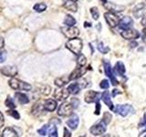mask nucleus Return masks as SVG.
<instances>
[{"label": "nucleus", "instance_id": "58836bf2", "mask_svg": "<svg viewBox=\"0 0 146 137\" xmlns=\"http://www.w3.org/2000/svg\"><path fill=\"white\" fill-rule=\"evenodd\" d=\"M7 113L9 114V115L13 116L14 118L16 119V120H19V119H20L19 113H18L17 111H14V110H11V111H8V112H7Z\"/></svg>", "mask_w": 146, "mask_h": 137}, {"label": "nucleus", "instance_id": "f03ea898", "mask_svg": "<svg viewBox=\"0 0 146 137\" xmlns=\"http://www.w3.org/2000/svg\"><path fill=\"white\" fill-rule=\"evenodd\" d=\"M8 84H9V86H10L13 90H21L29 91L32 89V87H31L30 84L27 83V82L22 81V80H17V79H15V78H13V79L9 80Z\"/></svg>", "mask_w": 146, "mask_h": 137}, {"label": "nucleus", "instance_id": "f8f14e48", "mask_svg": "<svg viewBox=\"0 0 146 137\" xmlns=\"http://www.w3.org/2000/svg\"><path fill=\"white\" fill-rule=\"evenodd\" d=\"M85 72H86V68H84V66H80V68H75V70L70 73V77H68V80H74L77 79H80V78L83 75Z\"/></svg>", "mask_w": 146, "mask_h": 137}, {"label": "nucleus", "instance_id": "39448f33", "mask_svg": "<svg viewBox=\"0 0 146 137\" xmlns=\"http://www.w3.org/2000/svg\"><path fill=\"white\" fill-rule=\"evenodd\" d=\"M73 111V106L70 102H63L58 110V115L62 117L70 116Z\"/></svg>", "mask_w": 146, "mask_h": 137}, {"label": "nucleus", "instance_id": "a878e982", "mask_svg": "<svg viewBox=\"0 0 146 137\" xmlns=\"http://www.w3.org/2000/svg\"><path fill=\"white\" fill-rule=\"evenodd\" d=\"M64 24H65L67 27H71L74 26L76 24V19L72 16L70 15H67L65 19H64Z\"/></svg>", "mask_w": 146, "mask_h": 137}, {"label": "nucleus", "instance_id": "79ce46f5", "mask_svg": "<svg viewBox=\"0 0 146 137\" xmlns=\"http://www.w3.org/2000/svg\"><path fill=\"white\" fill-rule=\"evenodd\" d=\"M3 126H4V116L2 112H0V129H1Z\"/></svg>", "mask_w": 146, "mask_h": 137}, {"label": "nucleus", "instance_id": "5701e85b", "mask_svg": "<svg viewBox=\"0 0 146 137\" xmlns=\"http://www.w3.org/2000/svg\"><path fill=\"white\" fill-rule=\"evenodd\" d=\"M44 110H45L44 104H40L39 102H38L33 106V109H32V113H33L35 116H38L39 114L44 111Z\"/></svg>", "mask_w": 146, "mask_h": 137}, {"label": "nucleus", "instance_id": "1a4fd4ad", "mask_svg": "<svg viewBox=\"0 0 146 137\" xmlns=\"http://www.w3.org/2000/svg\"><path fill=\"white\" fill-rule=\"evenodd\" d=\"M61 31H62V33L64 34V36L67 37L68 39L76 38V37H78V36H79V34H80L79 29H78V27H75L74 26L67 27H62Z\"/></svg>", "mask_w": 146, "mask_h": 137}, {"label": "nucleus", "instance_id": "a211bd4d", "mask_svg": "<svg viewBox=\"0 0 146 137\" xmlns=\"http://www.w3.org/2000/svg\"><path fill=\"white\" fill-rule=\"evenodd\" d=\"M115 73L119 76L121 77H123L125 75V72H126V68H125V65L123 64V62L121 61H118L116 64H115V67H114V70H112Z\"/></svg>", "mask_w": 146, "mask_h": 137}, {"label": "nucleus", "instance_id": "8fccbe9b", "mask_svg": "<svg viewBox=\"0 0 146 137\" xmlns=\"http://www.w3.org/2000/svg\"><path fill=\"white\" fill-rule=\"evenodd\" d=\"M72 1H75L76 2V1H78V0H72Z\"/></svg>", "mask_w": 146, "mask_h": 137}, {"label": "nucleus", "instance_id": "4c0bfd02", "mask_svg": "<svg viewBox=\"0 0 146 137\" xmlns=\"http://www.w3.org/2000/svg\"><path fill=\"white\" fill-rule=\"evenodd\" d=\"M7 59V51L2 49H0V63L4 62Z\"/></svg>", "mask_w": 146, "mask_h": 137}, {"label": "nucleus", "instance_id": "0eeeda50", "mask_svg": "<svg viewBox=\"0 0 146 137\" xmlns=\"http://www.w3.org/2000/svg\"><path fill=\"white\" fill-rule=\"evenodd\" d=\"M104 17H105V20L107 22V24L111 27H117L119 25V22H120V18H119L113 12H111V11L105 13Z\"/></svg>", "mask_w": 146, "mask_h": 137}, {"label": "nucleus", "instance_id": "4be33fe9", "mask_svg": "<svg viewBox=\"0 0 146 137\" xmlns=\"http://www.w3.org/2000/svg\"><path fill=\"white\" fill-rule=\"evenodd\" d=\"M81 89L80 85L79 84V82H75V83H71L70 86L68 87V90L70 94H77L80 92V90Z\"/></svg>", "mask_w": 146, "mask_h": 137}, {"label": "nucleus", "instance_id": "4468645a", "mask_svg": "<svg viewBox=\"0 0 146 137\" xmlns=\"http://www.w3.org/2000/svg\"><path fill=\"white\" fill-rule=\"evenodd\" d=\"M132 21L131 17H124L122 18V19H120V22H119V27H120V29L124 30V29H130V27H132Z\"/></svg>", "mask_w": 146, "mask_h": 137}, {"label": "nucleus", "instance_id": "e433bc0d", "mask_svg": "<svg viewBox=\"0 0 146 137\" xmlns=\"http://www.w3.org/2000/svg\"><path fill=\"white\" fill-rule=\"evenodd\" d=\"M100 87L102 89H104V90L109 89V87H110L109 80H102V82L100 83Z\"/></svg>", "mask_w": 146, "mask_h": 137}, {"label": "nucleus", "instance_id": "412c9836", "mask_svg": "<svg viewBox=\"0 0 146 137\" xmlns=\"http://www.w3.org/2000/svg\"><path fill=\"white\" fill-rule=\"evenodd\" d=\"M104 7L108 8L109 10H111V12H121L122 10H124V7L118 6V5H114V4H107V2L104 3Z\"/></svg>", "mask_w": 146, "mask_h": 137}, {"label": "nucleus", "instance_id": "aec40b11", "mask_svg": "<svg viewBox=\"0 0 146 137\" xmlns=\"http://www.w3.org/2000/svg\"><path fill=\"white\" fill-rule=\"evenodd\" d=\"M63 7H65L67 10H70L71 12H77L78 11V5L76 4L75 1H72V0H66L65 3H64Z\"/></svg>", "mask_w": 146, "mask_h": 137}, {"label": "nucleus", "instance_id": "6ab92c4d", "mask_svg": "<svg viewBox=\"0 0 146 137\" xmlns=\"http://www.w3.org/2000/svg\"><path fill=\"white\" fill-rule=\"evenodd\" d=\"M79 122H80L79 116L76 115V114H73V115L67 121V124L70 129L75 130V129H77L78 125H79Z\"/></svg>", "mask_w": 146, "mask_h": 137}, {"label": "nucleus", "instance_id": "a18cd8bd", "mask_svg": "<svg viewBox=\"0 0 146 137\" xmlns=\"http://www.w3.org/2000/svg\"><path fill=\"white\" fill-rule=\"evenodd\" d=\"M64 132H65V134H64V137H70L71 136V134L68 131L67 128H65V129H64Z\"/></svg>", "mask_w": 146, "mask_h": 137}, {"label": "nucleus", "instance_id": "f3484780", "mask_svg": "<svg viewBox=\"0 0 146 137\" xmlns=\"http://www.w3.org/2000/svg\"><path fill=\"white\" fill-rule=\"evenodd\" d=\"M102 96V100H103V102L107 105V106L111 110V111H113V109H114V106H113V103L111 102V95H110V92L108 90H105L104 92H102V94L100 95Z\"/></svg>", "mask_w": 146, "mask_h": 137}, {"label": "nucleus", "instance_id": "49530a36", "mask_svg": "<svg viewBox=\"0 0 146 137\" xmlns=\"http://www.w3.org/2000/svg\"><path fill=\"white\" fill-rule=\"evenodd\" d=\"M121 92L120 90H116V89H114L113 90H112V96L113 97H115V96L117 95V94H121Z\"/></svg>", "mask_w": 146, "mask_h": 137}, {"label": "nucleus", "instance_id": "a19ab883", "mask_svg": "<svg viewBox=\"0 0 146 137\" xmlns=\"http://www.w3.org/2000/svg\"><path fill=\"white\" fill-rule=\"evenodd\" d=\"M100 111V104L99 102H96V110H95V114H96V115H99Z\"/></svg>", "mask_w": 146, "mask_h": 137}, {"label": "nucleus", "instance_id": "c9c22d12", "mask_svg": "<svg viewBox=\"0 0 146 137\" xmlns=\"http://www.w3.org/2000/svg\"><path fill=\"white\" fill-rule=\"evenodd\" d=\"M146 132V119H144V120L141 122V123L139 125V132H140V135L141 134H143V132Z\"/></svg>", "mask_w": 146, "mask_h": 137}, {"label": "nucleus", "instance_id": "603ef678", "mask_svg": "<svg viewBox=\"0 0 146 137\" xmlns=\"http://www.w3.org/2000/svg\"><path fill=\"white\" fill-rule=\"evenodd\" d=\"M145 137H146V134H145Z\"/></svg>", "mask_w": 146, "mask_h": 137}, {"label": "nucleus", "instance_id": "473e14b6", "mask_svg": "<svg viewBox=\"0 0 146 137\" xmlns=\"http://www.w3.org/2000/svg\"><path fill=\"white\" fill-rule=\"evenodd\" d=\"M90 13H91V16H92L93 19L94 20H98L99 19V17H100V12L98 10L97 7H91L90 8Z\"/></svg>", "mask_w": 146, "mask_h": 137}, {"label": "nucleus", "instance_id": "2eb2a0df", "mask_svg": "<svg viewBox=\"0 0 146 137\" xmlns=\"http://www.w3.org/2000/svg\"><path fill=\"white\" fill-rule=\"evenodd\" d=\"M57 102L53 99H48L46 100L44 102V109L48 112H54L57 109Z\"/></svg>", "mask_w": 146, "mask_h": 137}, {"label": "nucleus", "instance_id": "423d86ee", "mask_svg": "<svg viewBox=\"0 0 146 137\" xmlns=\"http://www.w3.org/2000/svg\"><path fill=\"white\" fill-rule=\"evenodd\" d=\"M103 66H104V71H105V74H106L107 77L110 78V80H111V83L113 86H116L119 81L116 80L115 76H114V73H113V70H112V68L111 66V63L109 61H107L106 59L103 61Z\"/></svg>", "mask_w": 146, "mask_h": 137}, {"label": "nucleus", "instance_id": "de8ad7c7", "mask_svg": "<svg viewBox=\"0 0 146 137\" xmlns=\"http://www.w3.org/2000/svg\"><path fill=\"white\" fill-rule=\"evenodd\" d=\"M4 44H5V41H4V39L1 38V37H0V49H2V48H3Z\"/></svg>", "mask_w": 146, "mask_h": 137}, {"label": "nucleus", "instance_id": "37998d69", "mask_svg": "<svg viewBox=\"0 0 146 137\" xmlns=\"http://www.w3.org/2000/svg\"><path fill=\"white\" fill-rule=\"evenodd\" d=\"M141 25H143L144 27H146V13L143 15V18H141Z\"/></svg>", "mask_w": 146, "mask_h": 137}, {"label": "nucleus", "instance_id": "c85d7f7f", "mask_svg": "<svg viewBox=\"0 0 146 137\" xmlns=\"http://www.w3.org/2000/svg\"><path fill=\"white\" fill-rule=\"evenodd\" d=\"M39 92L42 94V95H45V96H48L50 94L51 92V88H50V86H48V85H43L40 87L39 89Z\"/></svg>", "mask_w": 146, "mask_h": 137}, {"label": "nucleus", "instance_id": "20e7f679", "mask_svg": "<svg viewBox=\"0 0 146 137\" xmlns=\"http://www.w3.org/2000/svg\"><path fill=\"white\" fill-rule=\"evenodd\" d=\"M106 125L107 124L103 121L98 122L97 124H94L90 129V134H92V135H95V136L102 135L103 134H105V132H106V130H107Z\"/></svg>", "mask_w": 146, "mask_h": 137}, {"label": "nucleus", "instance_id": "2f4dec72", "mask_svg": "<svg viewBox=\"0 0 146 137\" xmlns=\"http://www.w3.org/2000/svg\"><path fill=\"white\" fill-rule=\"evenodd\" d=\"M98 49H99V51L100 53H102V54H107L110 51V48L106 47V46H104L102 42H100L98 44Z\"/></svg>", "mask_w": 146, "mask_h": 137}, {"label": "nucleus", "instance_id": "09e8293b", "mask_svg": "<svg viewBox=\"0 0 146 137\" xmlns=\"http://www.w3.org/2000/svg\"><path fill=\"white\" fill-rule=\"evenodd\" d=\"M84 27H90V23L85 22V23H84Z\"/></svg>", "mask_w": 146, "mask_h": 137}, {"label": "nucleus", "instance_id": "72a5a7b5", "mask_svg": "<svg viewBox=\"0 0 146 137\" xmlns=\"http://www.w3.org/2000/svg\"><path fill=\"white\" fill-rule=\"evenodd\" d=\"M111 119H112V116H111V114L106 112H104L103 114V118H102V121L106 123V124H109L110 122H111Z\"/></svg>", "mask_w": 146, "mask_h": 137}, {"label": "nucleus", "instance_id": "6e6552de", "mask_svg": "<svg viewBox=\"0 0 146 137\" xmlns=\"http://www.w3.org/2000/svg\"><path fill=\"white\" fill-rule=\"evenodd\" d=\"M121 35L123 39H128V40H132V39H138L140 37V33L139 31H137L136 29H131V27H130V29H124L122 30L121 32Z\"/></svg>", "mask_w": 146, "mask_h": 137}, {"label": "nucleus", "instance_id": "3c124183", "mask_svg": "<svg viewBox=\"0 0 146 137\" xmlns=\"http://www.w3.org/2000/svg\"><path fill=\"white\" fill-rule=\"evenodd\" d=\"M145 3H146V0H145Z\"/></svg>", "mask_w": 146, "mask_h": 137}, {"label": "nucleus", "instance_id": "9d476101", "mask_svg": "<svg viewBox=\"0 0 146 137\" xmlns=\"http://www.w3.org/2000/svg\"><path fill=\"white\" fill-rule=\"evenodd\" d=\"M102 95L98 91H94V90H88L85 93L84 96V100L87 103H92V102H97L100 100V96Z\"/></svg>", "mask_w": 146, "mask_h": 137}, {"label": "nucleus", "instance_id": "393cba45", "mask_svg": "<svg viewBox=\"0 0 146 137\" xmlns=\"http://www.w3.org/2000/svg\"><path fill=\"white\" fill-rule=\"evenodd\" d=\"M3 136L5 137H17V132H15V130L12 129V128H6L4 131H3Z\"/></svg>", "mask_w": 146, "mask_h": 137}, {"label": "nucleus", "instance_id": "7c9ffc66", "mask_svg": "<svg viewBox=\"0 0 146 137\" xmlns=\"http://www.w3.org/2000/svg\"><path fill=\"white\" fill-rule=\"evenodd\" d=\"M77 63L79 66H85L86 65L87 59L83 54H80V53L79 54V57H78V59H77Z\"/></svg>", "mask_w": 146, "mask_h": 137}, {"label": "nucleus", "instance_id": "c03bdc74", "mask_svg": "<svg viewBox=\"0 0 146 137\" xmlns=\"http://www.w3.org/2000/svg\"><path fill=\"white\" fill-rule=\"evenodd\" d=\"M141 38H143V41L146 44V27H144V29L143 30V35H141Z\"/></svg>", "mask_w": 146, "mask_h": 137}, {"label": "nucleus", "instance_id": "dca6fc26", "mask_svg": "<svg viewBox=\"0 0 146 137\" xmlns=\"http://www.w3.org/2000/svg\"><path fill=\"white\" fill-rule=\"evenodd\" d=\"M144 9H145V4L140 3V4L137 5L136 7H133V9H132V14H133V16L136 18H139L143 15Z\"/></svg>", "mask_w": 146, "mask_h": 137}, {"label": "nucleus", "instance_id": "ddd939ff", "mask_svg": "<svg viewBox=\"0 0 146 137\" xmlns=\"http://www.w3.org/2000/svg\"><path fill=\"white\" fill-rule=\"evenodd\" d=\"M1 73L7 77H14L17 74V68L15 66H5L1 68Z\"/></svg>", "mask_w": 146, "mask_h": 137}, {"label": "nucleus", "instance_id": "cd10ccee", "mask_svg": "<svg viewBox=\"0 0 146 137\" xmlns=\"http://www.w3.org/2000/svg\"><path fill=\"white\" fill-rule=\"evenodd\" d=\"M47 134L50 137H57L58 136V130L55 125L52 126H48V131H47Z\"/></svg>", "mask_w": 146, "mask_h": 137}, {"label": "nucleus", "instance_id": "c756f323", "mask_svg": "<svg viewBox=\"0 0 146 137\" xmlns=\"http://www.w3.org/2000/svg\"><path fill=\"white\" fill-rule=\"evenodd\" d=\"M33 9L36 12H43L47 9V6L44 3H38L33 7Z\"/></svg>", "mask_w": 146, "mask_h": 137}, {"label": "nucleus", "instance_id": "f257e3e1", "mask_svg": "<svg viewBox=\"0 0 146 137\" xmlns=\"http://www.w3.org/2000/svg\"><path fill=\"white\" fill-rule=\"evenodd\" d=\"M82 40L80 39L76 38L70 39V40L66 43V47L68 50H70L72 53H74L75 55H79L81 52L82 49Z\"/></svg>", "mask_w": 146, "mask_h": 137}, {"label": "nucleus", "instance_id": "7ed1b4c3", "mask_svg": "<svg viewBox=\"0 0 146 137\" xmlns=\"http://www.w3.org/2000/svg\"><path fill=\"white\" fill-rule=\"evenodd\" d=\"M115 112L120 114L122 117H126L129 114L134 113V109L133 107L130 104H123V105H117L115 109H113Z\"/></svg>", "mask_w": 146, "mask_h": 137}, {"label": "nucleus", "instance_id": "9b49d317", "mask_svg": "<svg viewBox=\"0 0 146 137\" xmlns=\"http://www.w3.org/2000/svg\"><path fill=\"white\" fill-rule=\"evenodd\" d=\"M68 95H70V92H68V89H59V90H56L54 92V98L56 99L58 102H64L68 98Z\"/></svg>", "mask_w": 146, "mask_h": 137}, {"label": "nucleus", "instance_id": "ea45409f", "mask_svg": "<svg viewBox=\"0 0 146 137\" xmlns=\"http://www.w3.org/2000/svg\"><path fill=\"white\" fill-rule=\"evenodd\" d=\"M47 131H48V125H44L41 129H39L38 131V132L42 136H45L46 134H47Z\"/></svg>", "mask_w": 146, "mask_h": 137}, {"label": "nucleus", "instance_id": "bb28decb", "mask_svg": "<svg viewBox=\"0 0 146 137\" xmlns=\"http://www.w3.org/2000/svg\"><path fill=\"white\" fill-rule=\"evenodd\" d=\"M70 80L68 79H66V78H58V79L55 80V85L58 86V88H62L64 85H66L68 83V81Z\"/></svg>", "mask_w": 146, "mask_h": 137}, {"label": "nucleus", "instance_id": "f704fd0d", "mask_svg": "<svg viewBox=\"0 0 146 137\" xmlns=\"http://www.w3.org/2000/svg\"><path fill=\"white\" fill-rule=\"evenodd\" d=\"M5 104H6V106H7V107L10 108V109H15V108H16V104L14 103L13 100H12L10 97H7V98L6 102H5Z\"/></svg>", "mask_w": 146, "mask_h": 137}, {"label": "nucleus", "instance_id": "b1692460", "mask_svg": "<svg viewBox=\"0 0 146 137\" xmlns=\"http://www.w3.org/2000/svg\"><path fill=\"white\" fill-rule=\"evenodd\" d=\"M16 97H17L18 102H19V103H21V104H27V103H29V97H27L26 94L22 93V92H17L16 93Z\"/></svg>", "mask_w": 146, "mask_h": 137}]
</instances>
